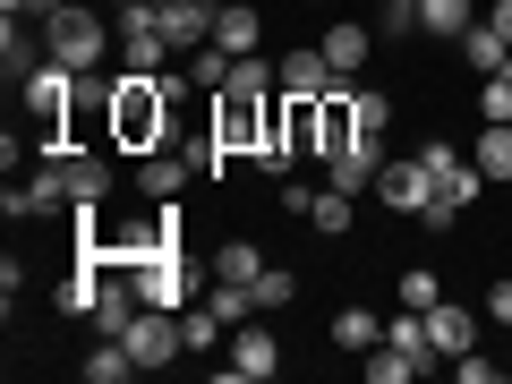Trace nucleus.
Masks as SVG:
<instances>
[{"label": "nucleus", "mask_w": 512, "mask_h": 384, "mask_svg": "<svg viewBox=\"0 0 512 384\" xmlns=\"http://www.w3.org/2000/svg\"><path fill=\"white\" fill-rule=\"evenodd\" d=\"M419 154H427V171H436V205H427V222H461V214H470V197L487 188V171H478L461 146H444V137H427Z\"/></svg>", "instance_id": "nucleus-4"}, {"label": "nucleus", "mask_w": 512, "mask_h": 384, "mask_svg": "<svg viewBox=\"0 0 512 384\" xmlns=\"http://www.w3.org/2000/svg\"><path fill=\"white\" fill-rule=\"evenodd\" d=\"M282 146L316 154V103H291V94H282Z\"/></svg>", "instance_id": "nucleus-27"}, {"label": "nucleus", "mask_w": 512, "mask_h": 384, "mask_svg": "<svg viewBox=\"0 0 512 384\" xmlns=\"http://www.w3.org/2000/svg\"><path fill=\"white\" fill-rule=\"evenodd\" d=\"M419 26H427V35H470V26H478V9H470V0H419Z\"/></svg>", "instance_id": "nucleus-23"}, {"label": "nucleus", "mask_w": 512, "mask_h": 384, "mask_svg": "<svg viewBox=\"0 0 512 384\" xmlns=\"http://www.w3.org/2000/svg\"><path fill=\"white\" fill-rule=\"evenodd\" d=\"M128 274H137V291H146V308H188V299L205 291V282L188 274V248H146L137 265H128Z\"/></svg>", "instance_id": "nucleus-5"}, {"label": "nucleus", "mask_w": 512, "mask_h": 384, "mask_svg": "<svg viewBox=\"0 0 512 384\" xmlns=\"http://www.w3.org/2000/svg\"><path fill=\"white\" fill-rule=\"evenodd\" d=\"M128 350H137V367H171L188 350V333H180V308H137V325L120 333Z\"/></svg>", "instance_id": "nucleus-8"}, {"label": "nucleus", "mask_w": 512, "mask_h": 384, "mask_svg": "<svg viewBox=\"0 0 512 384\" xmlns=\"http://www.w3.org/2000/svg\"><path fill=\"white\" fill-rule=\"evenodd\" d=\"M359 367H367V384H410V376H427V359H419V350H402V342H376Z\"/></svg>", "instance_id": "nucleus-18"}, {"label": "nucleus", "mask_w": 512, "mask_h": 384, "mask_svg": "<svg viewBox=\"0 0 512 384\" xmlns=\"http://www.w3.org/2000/svg\"><path fill=\"white\" fill-rule=\"evenodd\" d=\"M461 60H470L478 77H495V69H504V60H512V35H504V26H495V18H478L470 35H461Z\"/></svg>", "instance_id": "nucleus-17"}, {"label": "nucleus", "mask_w": 512, "mask_h": 384, "mask_svg": "<svg viewBox=\"0 0 512 384\" xmlns=\"http://www.w3.org/2000/svg\"><path fill=\"white\" fill-rule=\"evenodd\" d=\"M120 60H128V69H146V77H163V69H171V35L154 26V0L120 9Z\"/></svg>", "instance_id": "nucleus-7"}, {"label": "nucleus", "mask_w": 512, "mask_h": 384, "mask_svg": "<svg viewBox=\"0 0 512 384\" xmlns=\"http://www.w3.org/2000/svg\"><path fill=\"white\" fill-rule=\"evenodd\" d=\"M18 86H26V111L43 120V146H69V111H77V69H60V60L43 52L35 69L18 77Z\"/></svg>", "instance_id": "nucleus-3"}, {"label": "nucleus", "mask_w": 512, "mask_h": 384, "mask_svg": "<svg viewBox=\"0 0 512 384\" xmlns=\"http://www.w3.org/2000/svg\"><path fill=\"white\" fill-rule=\"evenodd\" d=\"M274 367H282V342H274V333L256 325V316H248V325H231V359H222V376H239V384H265Z\"/></svg>", "instance_id": "nucleus-9"}, {"label": "nucleus", "mask_w": 512, "mask_h": 384, "mask_svg": "<svg viewBox=\"0 0 512 384\" xmlns=\"http://www.w3.org/2000/svg\"><path fill=\"white\" fill-rule=\"evenodd\" d=\"M52 154H60V180H69V214L111 197V163H103V154H77V146H52Z\"/></svg>", "instance_id": "nucleus-12"}, {"label": "nucleus", "mask_w": 512, "mask_h": 384, "mask_svg": "<svg viewBox=\"0 0 512 384\" xmlns=\"http://www.w3.org/2000/svg\"><path fill=\"white\" fill-rule=\"evenodd\" d=\"M478 120H512V77H487L478 86Z\"/></svg>", "instance_id": "nucleus-31"}, {"label": "nucleus", "mask_w": 512, "mask_h": 384, "mask_svg": "<svg viewBox=\"0 0 512 384\" xmlns=\"http://www.w3.org/2000/svg\"><path fill=\"white\" fill-rule=\"evenodd\" d=\"M470 163L487 171V180H512V120H487V128H478V146H470Z\"/></svg>", "instance_id": "nucleus-21"}, {"label": "nucleus", "mask_w": 512, "mask_h": 384, "mask_svg": "<svg viewBox=\"0 0 512 384\" xmlns=\"http://www.w3.org/2000/svg\"><path fill=\"white\" fill-rule=\"evenodd\" d=\"M376 197L393 205V214H427L436 205V171H427V154H384V171H376Z\"/></svg>", "instance_id": "nucleus-6"}, {"label": "nucleus", "mask_w": 512, "mask_h": 384, "mask_svg": "<svg viewBox=\"0 0 512 384\" xmlns=\"http://www.w3.org/2000/svg\"><path fill=\"white\" fill-rule=\"evenodd\" d=\"M188 171H205L197 154H171V146H154V154H146V171H137V188H146V197L163 205V197H180V188H188Z\"/></svg>", "instance_id": "nucleus-16"}, {"label": "nucleus", "mask_w": 512, "mask_h": 384, "mask_svg": "<svg viewBox=\"0 0 512 384\" xmlns=\"http://www.w3.org/2000/svg\"><path fill=\"white\" fill-rule=\"evenodd\" d=\"M43 52H52L60 69H77V77H94V69H103V52H111V26L94 18L86 0H60L52 18H43Z\"/></svg>", "instance_id": "nucleus-2"}, {"label": "nucleus", "mask_w": 512, "mask_h": 384, "mask_svg": "<svg viewBox=\"0 0 512 384\" xmlns=\"http://www.w3.org/2000/svg\"><path fill=\"white\" fill-rule=\"evenodd\" d=\"M248 299H256V316H274V308H291V299H299V274H291V265H265V274L248 282Z\"/></svg>", "instance_id": "nucleus-24"}, {"label": "nucleus", "mask_w": 512, "mask_h": 384, "mask_svg": "<svg viewBox=\"0 0 512 384\" xmlns=\"http://www.w3.org/2000/svg\"><path fill=\"white\" fill-rule=\"evenodd\" d=\"M308 9H325V0H308Z\"/></svg>", "instance_id": "nucleus-38"}, {"label": "nucleus", "mask_w": 512, "mask_h": 384, "mask_svg": "<svg viewBox=\"0 0 512 384\" xmlns=\"http://www.w3.org/2000/svg\"><path fill=\"white\" fill-rule=\"evenodd\" d=\"M154 26L171 35V52H205L214 43V0H154Z\"/></svg>", "instance_id": "nucleus-10"}, {"label": "nucleus", "mask_w": 512, "mask_h": 384, "mask_svg": "<svg viewBox=\"0 0 512 384\" xmlns=\"http://www.w3.org/2000/svg\"><path fill=\"white\" fill-rule=\"evenodd\" d=\"M487 18H495V26H504V35H512V0H495V9H487Z\"/></svg>", "instance_id": "nucleus-35"}, {"label": "nucleus", "mask_w": 512, "mask_h": 384, "mask_svg": "<svg viewBox=\"0 0 512 384\" xmlns=\"http://www.w3.org/2000/svg\"><path fill=\"white\" fill-rule=\"evenodd\" d=\"M384 9H419V0H384Z\"/></svg>", "instance_id": "nucleus-36"}, {"label": "nucleus", "mask_w": 512, "mask_h": 384, "mask_svg": "<svg viewBox=\"0 0 512 384\" xmlns=\"http://www.w3.org/2000/svg\"><path fill=\"white\" fill-rule=\"evenodd\" d=\"M453 376H461V384H487V376H495V359H478V350H461V359H453Z\"/></svg>", "instance_id": "nucleus-33"}, {"label": "nucleus", "mask_w": 512, "mask_h": 384, "mask_svg": "<svg viewBox=\"0 0 512 384\" xmlns=\"http://www.w3.org/2000/svg\"><path fill=\"white\" fill-rule=\"evenodd\" d=\"M111 137H120L128 154H154L171 137V77H146L128 69L120 86H111Z\"/></svg>", "instance_id": "nucleus-1"}, {"label": "nucleus", "mask_w": 512, "mask_h": 384, "mask_svg": "<svg viewBox=\"0 0 512 384\" xmlns=\"http://www.w3.org/2000/svg\"><path fill=\"white\" fill-rule=\"evenodd\" d=\"M333 86H342V77H333L325 43H316V52H291V60H282V94H291V103H325Z\"/></svg>", "instance_id": "nucleus-13"}, {"label": "nucleus", "mask_w": 512, "mask_h": 384, "mask_svg": "<svg viewBox=\"0 0 512 384\" xmlns=\"http://www.w3.org/2000/svg\"><path fill=\"white\" fill-rule=\"evenodd\" d=\"M350 111H359L367 137H384V128H393V94H376V86H350Z\"/></svg>", "instance_id": "nucleus-28"}, {"label": "nucleus", "mask_w": 512, "mask_h": 384, "mask_svg": "<svg viewBox=\"0 0 512 384\" xmlns=\"http://www.w3.org/2000/svg\"><path fill=\"white\" fill-rule=\"evenodd\" d=\"M470 342H478V316L461 308V299H436V308H427V350H436V359H461Z\"/></svg>", "instance_id": "nucleus-14"}, {"label": "nucleus", "mask_w": 512, "mask_h": 384, "mask_svg": "<svg viewBox=\"0 0 512 384\" xmlns=\"http://www.w3.org/2000/svg\"><path fill=\"white\" fill-rule=\"evenodd\" d=\"M0 60H9V77H26V69H35V52H26V35H18V18L0 26Z\"/></svg>", "instance_id": "nucleus-32"}, {"label": "nucleus", "mask_w": 512, "mask_h": 384, "mask_svg": "<svg viewBox=\"0 0 512 384\" xmlns=\"http://www.w3.org/2000/svg\"><path fill=\"white\" fill-rule=\"evenodd\" d=\"M350 137H367V128H359V111H350V77H342V86L316 103V154H342Z\"/></svg>", "instance_id": "nucleus-15"}, {"label": "nucleus", "mask_w": 512, "mask_h": 384, "mask_svg": "<svg viewBox=\"0 0 512 384\" xmlns=\"http://www.w3.org/2000/svg\"><path fill=\"white\" fill-rule=\"evenodd\" d=\"M180 333H188V350H214V342H222L231 325H222V316H214V308L197 299V308H180Z\"/></svg>", "instance_id": "nucleus-29"}, {"label": "nucleus", "mask_w": 512, "mask_h": 384, "mask_svg": "<svg viewBox=\"0 0 512 384\" xmlns=\"http://www.w3.org/2000/svg\"><path fill=\"white\" fill-rule=\"evenodd\" d=\"M214 274H222V282H256V274H265V256H256V239H222Z\"/></svg>", "instance_id": "nucleus-26"}, {"label": "nucleus", "mask_w": 512, "mask_h": 384, "mask_svg": "<svg viewBox=\"0 0 512 384\" xmlns=\"http://www.w3.org/2000/svg\"><path fill=\"white\" fill-rule=\"evenodd\" d=\"M376 171H384V137H350L342 154H325V188H342V197L376 188Z\"/></svg>", "instance_id": "nucleus-11"}, {"label": "nucleus", "mask_w": 512, "mask_h": 384, "mask_svg": "<svg viewBox=\"0 0 512 384\" xmlns=\"http://www.w3.org/2000/svg\"><path fill=\"white\" fill-rule=\"evenodd\" d=\"M308 222H316L325 239H342L350 222H359V197H342V188H308Z\"/></svg>", "instance_id": "nucleus-20"}, {"label": "nucleus", "mask_w": 512, "mask_h": 384, "mask_svg": "<svg viewBox=\"0 0 512 384\" xmlns=\"http://www.w3.org/2000/svg\"><path fill=\"white\" fill-rule=\"evenodd\" d=\"M333 342H342V350H359V359H367V350L384 342V325H376L367 308H342V316H333Z\"/></svg>", "instance_id": "nucleus-25"}, {"label": "nucleus", "mask_w": 512, "mask_h": 384, "mask_svg": "<svg viewBox=\"0 0 512 384\" xmlns=\"http://www.w3.org/2000/svg\"><path fill=\"white\" fill-rule=\"evenodd\" d=\"M214 43L222 52H256V43H265V18H256V9H214Z\"/></svg>", "instance_id": "nucleus-19"}, {"label": "nucleus", "mask_w": 512, "mask_h": 384, "mask_svg": "<svg viewBox=\"0 0 512 384\" xmlns=\"http://www.w3.org/2000/svg\"><path fill=\"white\" fill-rule=\"evenodd\" d=\"M487 325H512V282H495V291H487Z\"/></svg>", "instance_id": "nucleus-34"}, {"label": "nucleus", "mask_w": 512, "mask_h": 384, "mask_svg": "<svg viewBox=\"0 0 512 384\" xmlns=\"http://www.w3.org/2000/svg\"><path fill=\"white\" fill-rule=\"evenodd\" d=\"M436 299H444V282L427 274V265H419V274H402V308H419V316H427Z\"/></svg>", "instance_id": "nucleus-30"}, {"label": "nucleus", "mask_w": 512, "mask_h": 384, "mask_svg": "<svg viewBox=\"0 0 512 384\" xmlns=\"http://www.w3.org/2000/svg\"><path fill=\"white\" fill-rule=\"evenodd\" d=\"M325 60H333V77H359V60H367V26L342 18V26L325 35Z\"/></svg>", "instance_id": "nucleus-22"}, {"label": "nucleus", "mask_w": 512, "mask_h": 384, "mask_svg": "<svg viewBox=\"0 0 512 384\" xmlns=\"http://www.w3.org/2000/svg\"><path fill=\"white\" fill-rule=\"evenodd\" d=\"M103 9H137V0H103Z\"/></svg>", "instance_id": "nucleus-37"}]
</instances>
